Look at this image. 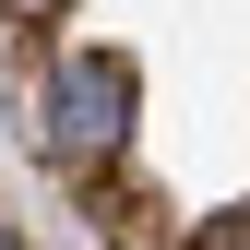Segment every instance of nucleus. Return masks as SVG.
<instances>
[{"instance_id":"obj_1","label":"nucleus","mask_w":250,"mask_h":250,"mask_svg":"<svg viewBox=\"0 0 250 250\" xmlns=\"http://www.w3.org/2000/svg\"><path fill=\"white\" fill-rule=\"evenodd\" d=\"M36 143H48V167L107 179L119 143H131V60H107V48L60 60V72H48V107H36Z\"/></svg>"},{"instance_id":"obj_2","label":"nucleus","mask_w":250,"mask_h":250,"mask_svg":"<svg viewBox=\"0 0 250 250\" xmlns=\"http://www.w3.org/2000/svg\"><path fill=\"white\" fill-rule=\"evenodd\" d=\"M191 250H250V203H227V214H203V227H191Z\"/></svg>"},{"instance_id":"obj_3","label":"nucleus","mask_w":250,"mask_h":250,"mask_svg":"<svg viewBox=\"0 0 250 250\" xmlns=\"http://www.w3.org/2000/svg\"><path fill=\"white\" fill-rule=\"evenodd\" d=\"M12 24H60V0H12Z\"/></svg>"},{"instance_id":"obj_4","label":"nucleus","mask_w":250,"mask_h":250,"mask_svg":"<svg viewBox=\"0 0 250 250\" xmlns=\"http://www.w3.org/2000/svg\"><path fill=\"white\" fill-rule=\"evenodd\" d=\"M0 250H24V238H12V227H0Z\"/></svg>"}]
</instances>
